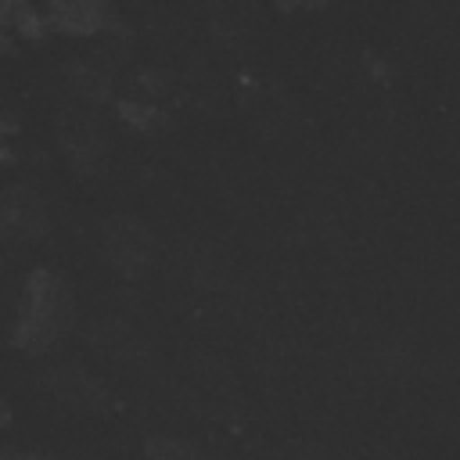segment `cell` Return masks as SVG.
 <instances>
[{
    "mask_svg": "<svg viewBox=\"0 0 460 460\" xmlns=\"http://www.w3.org/2000/svg\"><path fill=\"white\" fill-rule=\"evenodd\" d=\"M104 241H108V252L119 259V262H140L151 248V237L147 230L137 223V219H126V216H115L108 219V230H104Z\"/></svg>",
    "mask_w": 460,
    "mask_h": 460,
    "instance_id": "7a4b0ae2",
    "label": "cell"
},
{
    "mask_svg": "<svg viewBox=\"0 0 460 460\" xmlns=\"http://www.w3.org/2000/svg\"><path fill=\"white\" fill-rule=\"evenodd\" d=\"M93 334H97V341H101V345H108V349H119V352H133V349H140V338H137V331H133L129 323L115 320V316L101 320Z\"/></svg>",
    "mask_w": 460,
    "mask_h": 460,
    "instance_id": "8992f818",
    "label": "cell"
},
{
    "mask_svg": "<svg viewBox=\"0 0 460 460\" xmlns=\"http://www.w3.org/2000/svg\"><path fill=\"white\" fill-rule=\"evenodd\" d=\"M147 449L155 460H205L198 449H190L187 442H176V438H151Z\"/></svg>",
    "mask_w": 460,
    "mask_h": 460,
    "instance_id": "52a82bcc",
    "label": "cell"
},
{
    "mask_svg": "<svg viewBox=\"0 0 460 460\" xmlns=\"http://www.w3.org/2000/svg\"><path fill=\"white\" fill-rule=\"evenodd\" d=\"M65 291L61 284H54L50 277H36L29 288V309H25V334L29 341H43L47 334L58 331V323L65 320Z\"/></svg>",
    "mask_w": 460,
    "mask_h": 460,
    "instance_id": "6da1fadb",
    "label": "cell"
},
{
    "mask_svg": "<svg viewBox=\"0 0 460 460\" xmlns=\"http://www.w3.org/2000/svg\"><path fill=\"white\" fill-rule=\"evenodd\" d=\"M61 140H65V147L75 155V158H90V155H97V147H101V137H97V129H93V122L86 119V115H79V111H65L61 115Z\"/></svg>",
    "mask_w": 460,
    "mask_h": 460,
    "instance_id": "5b68a950",
    "label": "cell"
},
{
    "mask_svg": "<svg viewBox=\"0 0 460 460\" xmlns=\"http://www.w3.org/2000/svg\"><path fill=\"white\" fill-rule=\"evenodd\" d=\"M4 219L11 230L18 234H36L40 223H43V208H40V198L29 190V187H11L4 194Z\"/></svg>",
    "mask_w": 460,
    "mask_h": 460,
    "instance_id": "3957f363",
    "label": "cell"
},
{
    "mask_svg": "<svg viewBox=\"0 0 460 460\" xmlns=\"http://www.w3.org/2000/svg\"><path fill=\"white\" fill-rule=\"evenodd\" d=\"M25 460H40V456H25Z\"/></svg>",
    "mask_w": 460,
    "mask_h": 460,
    "instance_id": "ba28073f",
    "label": "cell"
},
{
    "mask_svg": "<svg viewBox=\"0 0 460 460\" xmlns=\"http://www.w3.org/2000/svg\"><path fill=\"white\" fill-rule=\"evenodd\" d=\"M50 388L65 399V402H75V406H97L104 395L97 388L93 377H86L83 370H72V367H61V370H50Z\"/></svg>",
    "mask_w": 460,
    "mask_h": 460,
    "instance_id": "277c9868",
    "label": "cell"
}]
</instances>
